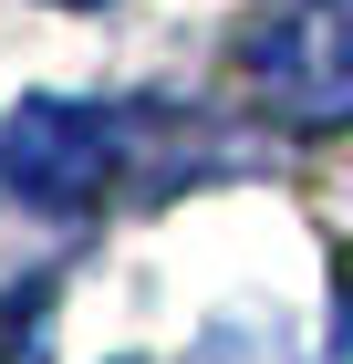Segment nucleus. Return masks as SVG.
<instances>
[{"label": "nucleus", "instance_id": "1", "mask_svg": "<svg viewBox=\"0 0 353 364\" xmlns=\"http://www.w3.org/2000/svg\"><path fill=\"white\" fill-rule=\"evenodd\" d=\"M249 84L291 125H353V0H260L239 31Z\"/></svg>", "mask_w": 353, "mask_h": 364}, {"label": "nucleus", "instance_id": "2", "mask_svg": "<svg viewBox=\"0 0 353 364\" xmlns=\"http://www.w3.org/2000/svg\"><path fill=\"white\" fill-rule=\"evenodd\" d=\"M114 167V125L94 105H63V94H31L0 136V177L31 198V208H94Z\"/></svg>", "mask_w": 353, "mask_h": 364}, {"label": "nucleus", "instance_id": "3", "mask_svg": "<svg viewBox=\"0 0 353 364\" xmlns=\"http://www.w3.org/2000/svg\"><path fill=\"white\" fill-rule=\"evenodd\" d=\"M343 333H353V281H343Z\"/></svg>", "mask_w": 353, "mask_h": 364}, {"label": "nucleus", "instance_id": "4", "mask_svg": "<svg viewBox=\"0 0 353 364\" xmlns=\"http://www.w3.org/2000/svg\"><path fill=\"white\" fill-rule=\"evenodd\" d=\"M63 11H94V0H63Z\"/></svg>", "mask_w": 353, "mask_h": 364}]
</instances>
